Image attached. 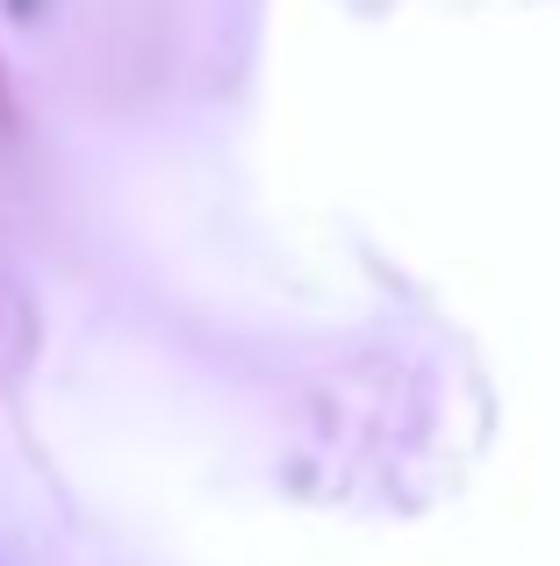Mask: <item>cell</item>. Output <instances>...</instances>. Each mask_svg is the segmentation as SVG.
Wrapping results in <instances>:
<instances>
[{"label":"cell","mask_w":560,"mask_h":566,"mask_svg":"<svg viewBox=\"0 0 560 566\" xmlns=\"http://www.w3.org/2000/svg\"><path fill=\"white\" fill-rule=\"evenodd\" d=\"M14 14H37V0H14Z\"/></svg>","instance_id":"obj_1"}]
</instances>
